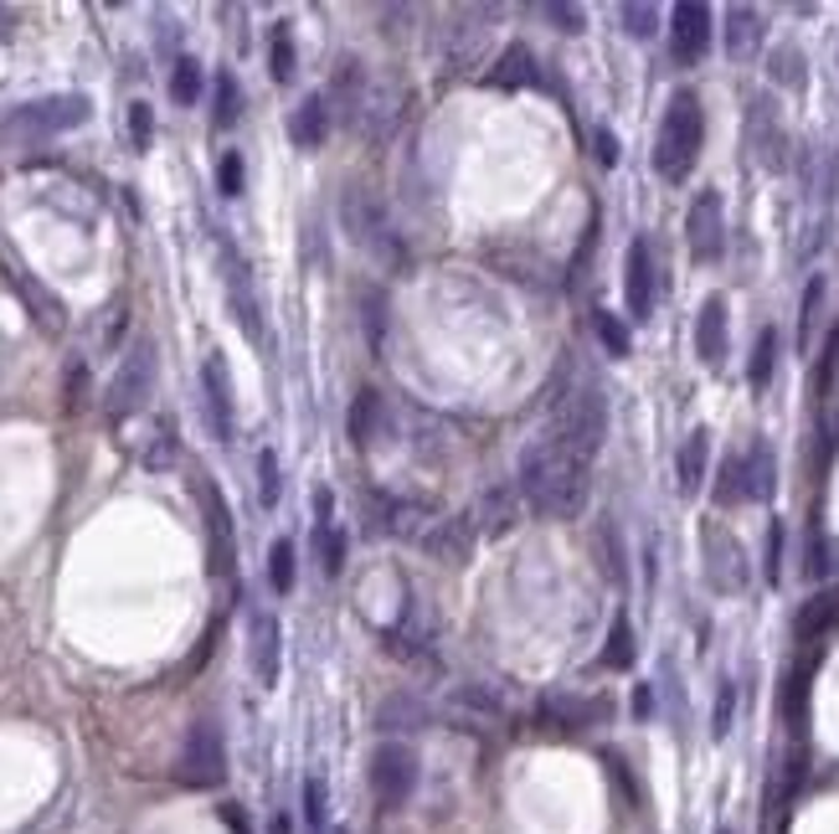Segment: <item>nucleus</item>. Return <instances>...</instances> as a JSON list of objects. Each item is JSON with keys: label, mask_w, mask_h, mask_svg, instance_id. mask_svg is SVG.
<instances>
[{"label": "nucleus", "mask_w": 839, "mask_h": 834, "mask_svg": "<svg viewBox=\"0 0 839 834\" xmlns=\"http://www.w3.org/2000/svg\"><path fill=\"white\" fill-rule=\"evenodd\" d=\"M515 489H521V505L530 515H541V521H577L587 495H592V464H583L577 453H566L551 433H541V438H530L521 448Z\"/></svg>", "instance_id": "obj_1"}, {"label": "nucleus", "mask_w": 839, "mask_h": 834, "mask_svg": "<svg viewBox=\"0 0 839 834\" xmlns=\"http://www.w3.org/2000/svg\"><path fill=\"white\" fill-rule=\"evenodd\" d=\"M705 145V109L696 88H675L669 103H664L660 135H654V171L669 186H685V175L696 171Z\"/></svg>", "instance_id": "obj_2"}, {"label": "nucleus", "mask_w": 839, "mask_h": 834, "mask_svg": "<svg viewBox=\"0 0 839 834\" xmlns=\"http://www.w3.org/2000/svg\"><path fill=\"white\" fill-rule=\"evenodd\" d=\"M340 227H346L351 242H361V248L372 252L376 263H387L391 273L408 269V242H402V233L391 227L387 207H381L366 186H351V191L340 196Z\"/></svg>", "instance_id": "obj_3"}, {"label": "nucleus", "mask_w": 839, "mask_h": 834, "mask_svg": "<svg viewBox=\"0 0 839 834\" xmlns=\"http://www.w3.org/2000/svg\"><path fill=\"white\" fill-rule=\"evenodd\" d=\"M551 438L566 448V453H577L583 464L598 459V448L608 438V397L598 387H583L562 397V408H556V423L547 427Z\"/></svg>", "instance_id": "obj_4"}, {"label": "nucleus", "mask_w": 839, "mask_h": 834, "mask_svg": "<svg viewBox=\"0 0 839 834\" xmlns=\"http://www.w3.org/2000/svg\"><path fill=\"white\" fill-rule=\"evenodd\" d=\"M155 371H160V356H155V340H145L139 335L135 346L124 350V361H118L114 382H109V397H103V412L124 423L129 412H139L150 402V391H155Z\"/></svg>", "instance_id": "obj_5"}, {"label": "nucleus", "mask_w": 839, "mask_h": 834, "mask_svg": "<svg viewBox=\"0 0 839 834\" xmlns=\"http://www.w3.org/2000/svg\"><path fill=\"white\" fill-rule=\"evenodd\" d=\"M88 114H93V103H88L83 94L37 98V103H21V109H11V119H5V135H11V139H58V135H67V129L88 124Z\"/></svg>", "instance_id": "obj_6"}, {"label": "nucleus", "mask_w": 839, "mask_h": 834, "mask_svg": "<svg viewBox=\"0 0 839 834\" xmlns=\"http://www.w3.org/2000/svg\"><path fill=\"white\" fill-rule=\"evenodd\" d=\"M701 562H705V583L722 598H737L752 583V567H747L742 542L726 531L722 521H701Z\"/></svg>", "instance_id": "obj_7"}, {"label": "nucleus", "mask_w": 839, "mask_h": 834, "mask_svg": "<svg viewBox=\"0 0 839 834\" xmlns=\"http://www.w3.org/2000/svg\"><path fill=\"white\" fill-rule=\"evenodd\" d=\"M176 777L186 788H216V783L227 777V742H222V726H216V721H196L191 732H186Z\"/></svg>", "instance_id": "obj_8"}, {"label": "nucleus", "mask_w": 839, "mask_h": 834, "mask_svg": "<svg viewBox=\"0 0 839 834\" xmlns=\"http://www.w3.org/2000/svg\"><path fill=\"white\" fill-rule=\"evenodd\" d=\"M372 794H376V804L381 809H402L412 794H417V752H412L408 742H381L372 752Z\"/></svg>", "instance_id": "obj_9"}, {"label": "nucleus", "mask_w": 839, "mask_h": 834, "mask_svg": "<svg viewBox=\"0 0 839 834\" xmlns=\"http://www.w3.org/2000/svg\"><path fill=\"white\" fill-rule=\"evenodd\" d=\"M222 278H227V304H233L242 335L253 346H263V304H258V289H253V269H248V258L233 242H222Z\"/></svg>", "instance_id": "obj_10"}, {"label": "nucleus", "mask_w": 839, "mask_h": 834, "mask_svg": "<svg viewBox=\"0 0 839 834\" xmlns=\"http://www.w3.org/2000/svg\"><path fill=\"white\" fill-rule=\"evenodd\" d=\"M711 5L701 0H680L675 11H669V52L680 67H696V62L711 52V41H716V26H711Z\"/></svg>", "instance_id": "obj_11"}, {"label": "nucleus", "mask_w": 839, "mask_h": 834, "mask_svg": "<svg viewBox=\"0 0 839 834\" xmlns=\"http://www.w3.org/2000/svg\"><path fill=\"white\" fill-rule=\"evenodd\" d=\"M624 304H628V320H649L654 304H660V273H654L649 237H634L624 252Z\"/></svg>", "instance_id": "obj_12"}, {"label": "nucleus", "mask_w": 839, "mask_h": 834, "mask_svg": "<svg viewBox=\"0 0 839 834\" xmlns=\"http://www.w3.org/2000/svg\"><path fill=\"white\" fill-rule=\"evenodd\" d=\"M685 242H690V258L696 263H716L726 252V216H722V196L701 191L685 212Z\"/></svg>", "instance_id": "obj_13"}, {"label": "nucleus", "mask_w": 839, "mask_h": 834, "mask_svg": "<svg viewBox=\"0 0 839 834\" xmlns=\"http://www.w3.org/2000/svg\"><path fill=\"white\" fill-rule=\"evenodd\" d=\"M464 521H468V531H474V542H500V536H510L515 521H521V489L515 485L485 489L479 500L468 505Z\"/></svg>", "instance_id": "obj_14"}, {"label": "nucleus", "mask_w": 839, "mask_h": 834, "mask_svg": "<svg viewBox=\"0 0 839 834\" xmlns=\"http://www.w3.org/2000/svg\"><path fill=\"white\" fill-rule=\"evenodd\" d=\"M248 664L263 690H274L284 675V628L268 608H253V619H248Z\"/></svg>", "instance_id": "obj_15"}, {"label": "nucleus", "mask_w": 839, "mask_h": 834, "mask_svg": "<svg viewBox=\"0 0 839 834\" xmlns=\"http://www.w3.org/2000/svg\"><path fill=\"white\" fill-rule=\"evenodd\" d=\"M201 397H206V423H212V438H216V444H233V438H237L233 376H227V361H222V356H206V361H201Z\"/></svg>", "instance_id": "obj_16"}, {"label": "nucleus", "mask_w": 839, "mask_h": 834, "mask_svg": "<svg viewBox=\"0 0 839 834\" xmlns=\"http://www.w3.org/2000/svg\"><path fill=\"white\" fill-rule=\"evenodd\" d=\"M443 717L459 721L464 732H479L489 721L505 717V700L494 685H479V680H464V685H453L449 696H443Z\"/></svg>", "instance_id": "obj_17"}, {"label": "nucleus", "mask_w": 839, "mask_h": 834, "mask_svg": "<svg viewBox=\"0 0 839 834\" xmlns=\"http://www.w3.org/2000/svg\"><path fill=\"white\" fill-rule=\"evenodd\" d=\"M747 139L757 150L762 171H782L788 165V135H782V119L767 98H752V114H747Z\"/></svg>", "instance_id": "obj_18"}, {"label": "nucleus", "mask_w": 839, "mask_h": 834, "mask_svg": "<svg viewBox=\"0 0 839 834\" xmlns=\"http://www.w3.org/2000/svg\"><path fill=\"white\" fill-rule=\"evenodd\" d=\"M536 711H541V721H547V726L583 732V726H592V721L608 717V696H572V690H547Z\"/></svg>", "instance_id": "obj_19"}, {"label": "nucleus", "mask_w": 839, "mask_h": 834, "mask_svg": "<svg viewBox=\"0 0 839 834\" xmlns=\"http://www.w3.org/2000/svg\"><path fill=\"white\" fill-rule=\"evenodd\" d=\"M696 356H701L711 371L726 366V299L722 294H711L696 314Z\"/></svg>", "instance_id": "obj_20"}, {"label": "nucleus", "mask_w": 839, "mask_h": 834, "mask_svg": "<svg viewBox=\"0 0 839 834\" xmlns=\"http://www.w3.org/2000/svg\"><path fill=\"white\" fill-rule=\"evenodd\" d=\"M330 98L325 94H310L299 98V109L289 114V139L299 145V150H320L325 145V135H330Z\"/></svg>", "instance_id": "obj_21"}, {"label": "nucleus", "mask_w": 839, "mask_h": 834, "mask_svg": "<svg viewBox=\"0 0 839 834\" xmlns=\"http://www.w3.org/2000/svg\"><path fill=\"white\" fill-rule=\"evenodd\" d=\"M757 47H762V16L752 5H731L726 11V58L747 62V58H757Z\"/></svg>", "instance_id": "obj_22"}, {"label": "nucleus", "mask_w": 839, "mask_h": 834, "mask_svg": "<svg viewBox=\"0 0 839 834\" xmlns=\"http://www.w3.org/2000/svg\"><path fill=\"white\" fill-rule=\"evenodd\" d=\"M381 418H387V397H381L376 387H361V391H355L351 418H346V433H351V444H355V448H372Z\"/></svg>", "instance_id": "obj_23"}, {"label": "nucleus", "mask_w": 839, "mask_h": 834, "mask_svg": "<svg viewBox=\"0 0 839 834\" xmlns=\"http://www.w3.org/2000/svg\"><path fill=\"white\" fill-rule=\"evenodd\" d=\"M705 464H711V433L696 427L680 444V459H675V474H680V495H696L705 485Z\"/></svg>", "instance_id": "obj_24"}, {"label": "nucleus", "mask_w": 839, "mask_h": 834, "mask_svg": "<svg viewBox=\"0 0 839 834\" xmlns=\"http://www.w3.org/2000/svg\"><path fill=\"white\" fill-rule=\"evenodd\" d=\"M489 83L494 88H536L541 73H536V58H530V47H505L494 67H489Z\"/></svg>", "instance_id": "obj_25"}, {"label": "nucleus", "mask_w": 839, "mask_h": 834, "mask_svg": "<svg viewBox=\"0 0 839 834\" xmlns=\"http://www.w3.org/2000/svg\"><path fill=\"white\" fill-rule=\"evenodd\" d=\"M468 542H474L468 521H438L428 536H423V551H428V557H438V562H464Z\"/></svg>", "instance_id": "obj_26"}, {"label": "nucleus", "mask_w": 839, "mask_h": 834, "mask_svg": "<svg viewBox=\"0 0 839 834\" xmlns=\"http://www.w3.org/2000/svg\"><path fill=\"white\" fill-rule=\"evenodd\" d=\"M376 726L381 732H417V726H428V706L417 696H387L381 706H376Z\"/></svg>", "instance_id": "obj_27"}, {"label": "nucleus", "mask_w": 839, "mask_h": 834, "mask_svg": "<svg viewBox=\"0 0 839 834\" xmlns=\"http://www.w3.org/2000/svg\"><path fill=\"white\" fill-rule=\"evenodd\" d=\"M835 623H839V598H835V593H824V598H809V602L799 608V619H793V634L809 644V639H819V634H829Z\"/></svg>", "instance_id": "obj_28"}, {"label": "nucleus", "mask_w": 839, "mask_h": 834, "mask_svg": "<svg viewBox=\"0 0 839 834\" xmlns=\"http://www.w3.org/2000/svg\"><path fill=\"white\" fill-rule=\"evenodd\" d=\"M778 489V464H773V448L752 444L747 448V500H767Z\"/></svg>", "instance_id": "obj_29"}, {"label": "nucleus", "mask_w": 839, "mask_h": 834, "mask_svg": "<svg viewBox=\"0 0 839 834\" xmlns=\"http://www.w3.org/2000/svg\"><path fill=\"white\" fill-rule=\"evenodd\" d=\"M314 546H320V567H325V577H340V572H346V551H351V536H346L335 521H320L314 525Z\"/></svg>", "instance_id": "obj_30"}, {"label": "nucleus", "mask_w": 839, "mask_h": 834, "mask_svg": "<svg viewBox=\"0 0 839 834\" xmlns=\"http://www.w3.org/2000/svg\"><path fill=\"white\" fill-rule=\"evenodd\" d=\"M592 335H598V346H603L613 361L634 356V335H628V325L613 310H592Z\"/></svg>", "instance_id": "obj_31"}, {"label": "nucleus", "mask_w": 839, "mask_h": 834, "mask_svg": "<svg viewBox=\"0 0 839 834\" xmlns=\"http://www.w3.org/2000/svg\"><path fill=\"white\" fill-rule=\"evenodd\" d=\"M293 67H299V52H293V26H289V21H274V32H268V73H274V83H289Z\"/></svg>", "instance_id": "obj_32"}, {"label": "nucleus", "mask_w": 839, "mask_h": 834, "mask_svg": "<svg viewBox=\"0 0 839 834\" xmlns=\"http://www.w3.org/2000/svg\"><path fill=\"white\" fill-rule=\"evenodd\" d=\"M767 78L782 83V88H803V83H809V73H803V52L793 47V41H782V47L767 52Z\"/></svg>", "instance_id": "obj_33"}, {"label": "nucleus", "mask_w": 839, "mask_h": 834, "mask_svg": "<svg viewBox=\"0 0 839 834\" xmlns=\"http://www.w3.org/2000/svg\"><path fill=\"white\" fill-rule=\"evenodd\" d=\"M773 366H778V331L767 325V331H757V346H752V366H747V382H752V391H767V382H773Z\"/></svg>", "instance_id": "obj_34"}, {"label": "nucleus", "mask_w": 839, "mask_h": 834, "mask_svg": "<svg viewBox=\"0 0 839 834\" xmlns=\"http://www.w3.org/2000/svg\"><path fill=\"white\" fill-rule=\"evenodd\" d=\"M212 124L216 129H233L237 119H242V88H237L233 73H216V88H212Z\"/></svg>", "instance_id": "obj_35"}, {"label": "nucleus", "mask_w": 839, "mask_h": 834, "mask_svg": "<svg viewBox=\"0 0 839 834\" xmlns=\"http://www.w3.org/2000/svg\"><path fill=\"white\" fill-rule=\"evenodd\" d=\"M716 505H742L747 500V453H731L716 474V489H711Z\"/></svg>", "instance_id": "obj_36"}, {"label": "nucleus", "mask_w": 839, "mask_h": 834, "mask_svg": "<svg viewBox=\"0 0 839 834\" xmlns=\"http://www.w3.org/2000/svg\"><path fill=\"white\" fill-rule=\"evenodd\" d=\"M634 623H628V613H618L613 619V628H608V649H603V664L608 670H634Z\"/></svg>", "instance_id": "obj_37"}, {"label": "nucleus", "mask_w": 839, "mask_h": 834, "mask_svg": "<svg viewBox=\"0 0 839 834\" xmlns=\"http://www.w3.org/2000/svg\"><path fill=\"white\" fill-rule=\"evenodd\" d=\"M201 500H206V515H212L216 557H222V567H227V546H233V515H227V500H222L212 485H201Z\"/></svg>", "instance_id": "obj_38"}, {"label": "nucleus", "mask_w": 839, "mask_h": 834, "mask_svg": "<svg viewBox=\"0 0 839 834\" xmlns=\"http://www.w3.org/2000/svg\"><path fill=\"white\" fill-rule=\"evenodd\" d=\"M819 314H824V278H809V289H803V304H799V346H803V350L814 346Z\"/></svg>", "instance_id": "obj_39"}, {"label": "nucleus", "mask_w": 839, "mask_h": 834, "mask_svg": "<svg viewBox=\"0 0 839 834\" xmlns=\"http://www.w3.org/2000/svg\"><path fill=\"white\" fill-rule=\"evenodd\" d=\"M201 62L196 58H176V73H171V98H176L180 109H191L196 98H201Z\"/></svg>", "instance_id": "obj_40"}, {"label": "nucleus", "mask_w": 839, "mask_h": 834, "mask_svg": "<svg viewBox=\"0 0 839 834\" xmlns=\"http://www.w3.org/2000/svg\"><path fill=\"white\" fill-rule=\"evenodd\" d=\"M278 495H284V474H278V453L274 448H263L258 453V505L263 510H274Z\"/></svg>", "instance_id": "obj_41"}, {"label": "nucleus", "mask_w": 839, "mask_h": 834, "mask_svg": "<svg viewBox=\"0 0 839 834\" xmlns=\"http://www.w3.org/2000/svg\"><path fill=\"white\" fill-rule=\"evenodd\" d=\"M361 320H366V340H372V350H381V335H387V294L361 289Z\"/></svg>", "instance_id": "obj_42"}, {"label": "nucleus", "mask_w": 839, "mask_h": 834, "mask_svg": "<svg viewBox=\"0 0 839 834\" xmlns=\"http://www.w3.org/2000/svg\"><path fill=\"white\" fill-rule=\"evenodd\" d=\"M268 583H274V593H293V542L289 536H278L268 546Z\"/></svg>", "instance_id": "obj_43"}, {"label": "nucleus", "mask_w": 839, "mask_h": 834, "mask_svg": "<svg viewBox=\"0 0 839 834\" xmlns=\"http://www.w3.org/2000/svg\"><path fill=\"white\" fill-rule=\"evenodd\" d=\"M242 186H248V165H242V155H237V150H222V160H216V191L227 196V201H237Z\"/></svg>", "instance_id": "obj_44"}, {"label": "nucleus", "mask_w": 839, "mask_h": 834, "mask_svg": "<svg viewBox=\"0 0 839 834\" xmlns=\"http://www.w3.org/2000/svg\"><path fill=\"white\" fill-rule=\"evenodd\" d=\"M325 819H330V788H325V777H304V824L320 834Z\"/></svg>", "instance_id": "obj_45"}, {"label": "nucleus", "mask_w": 839, "mask_h": 834, "mask_svg": "<svg viewBox=\"0 0 839 834\" xmlns=\"http://www.w3.org/2000/svg\"><path fill=\"white\" fill-rule=\"evenodd\" d=\"M129 145H135L139 155L155 145V109H150L145 98H135V103H129Z\"/></svg>", "instance_id": "obj_46"}, {"label": "nucleus", "mask_w": 839, "mask_h": 834, "mask_svg": "<svg viewBox=\"0 0 839 834\" xmlns=\"http://www.w3.org/2000/svg\"><path fill=\"white\" fill-rule=\"evenodd\" d=\"M541 16H547L562 37H583V32H587L583 5H572V0H551V5H541Z\"/></svg>", "instance_id": "obj_47"}, {"label": "nucleus", "mask_w": 839, "mask_h": 834, "mask_svg": "<svg viewBox=\"0 0 839 834\" xmlns=\"http://www.w3.org/2000/svg\"><path fill=\"white\" fill-rule=\"evenodd\" d=\"M618 16H624V32H628L634 41L660 37V5H624Z\"/></svg>", "instance_id": "obj_48"}, {"label": "nucleus", "mask_w": 839, "mask_h": 834, "mask_svg": "<svg viewBox=\"0 0 839 834\" xmlns=\"http://www.w3.org/2000/svg\"><path fill=\"white\" fill-rule=\"evenodd\" d=\"M598 557H603L608 577L624 587L628 583V562H624V542H618V531H613V525H603V536H598Z\"/></svg>", "instance_id": "obj_49"}, {"label": "nucleus", "mask_w": 839, "mask_h": 834, "mask_svg": "<svg viewBox=\"0 0 839 834\" xmlns=\"http://www.w3.org/2000/svg\"><path fill=\"white\" fill-rule=\"evenodd\" d=\"M176 459V427H171V418H160V433H155V448L145 453V464L150 469H165Z\"/></svg>", "instance_id": "obj_50"}, {"label": "nucleus", "mask_w": 839, "mask_h": 834, "mask_svg": "<svg viewBox=\"0 0 839 834\" xmlns=\"http://www.w3.org/2000/svg\"><path fill=\"white\" fill-rule=\"evenodd\" d=\"M731 711H737V685H731V680H722V696H716V717H711V732H716V737H726V732H731Z\"/></svg>", "instance_id": "obj_51"}, {"label": "nucleus", "mask_w": 839, "mask_h": 834, "mask_svg": "<svg viewBox=\"0 0 839 834\" xmlns=\"http://www.w3.org/2000/svg\"><path fill=\"white\" fill-rule=\"evenodd\" d=\"M592 155L603 160V165H618V135H613V129H603V124L592 129Z\"/></svg>", "instance_id": "obj_52"}, {"label": "nucleus", "mask_w": 839, "mask_h": 834, "mask_svg": "<svg viewBox=\"0 0 839 834\" xmlns=\"http://www.w3.org/2000/svg\"><path fill=\"white\" fill-rule=\"evenodd\" d=\"M778 557H782V525L773 521V525H767V583H778V577H782Z\"/></svg>", "instance_id": "obj_53"}, {"label": "nucleus", "mask_w": 839, "mask_h": 834, "mask_svg": "<svg viewBox=\"0 0 839 834\" xmlns=\"http://www.w3.org/2000/svg\"><path fill=\"white\" fill-rule=\"evenodd\" d=\"M485 32H489V26H464V41H485ZM449 58L464 67V62H468V47H449Z\"/></svg>", "instance_id": "obj_54"}, {"label": "nucleus", "mask_w": 839, "mask_h": 834, "mask_svg": "<svg viewBox=\"0 0 839 834\" xmlns=\"http://www.w3.org/2000/svg\"><path fill=\"white\" fill-rule=\"evenodd\" d=\"M222 819H227V830H233V834H253V830H248V819H242V809H237V804H227V809H222Z\"/></svg>", "instance_id": "obj_55"}, {"label": "nucleus", "mask_w": 839, "mask_h": 834, "mask_svg": "<svg viewBox=\"0 0 839 834\" xmlns=\"http://www.w3.org/2000/svg\"><path fill=\"white\" fill-rule=\"evenodd\" d=\"M634 711H639V717H649V711H654V690H649V685H639V690H634Z\"/></svg>", "instance_id": "obj_56"}, {"label": "nucleus", "mask_w": 839, "mask_h": 834, "mask_svg": "<svg viewBox=\"0 0 839 834\" xmlns=\"http://www.w3.org/2000/svg\"><path fill=\"white\" fill-rule=\"evenodd\" d=\"M11 37H16V11L0 5V41H11Z\"/></svg>", "instance_id": "obj_57"}, {"label": "nucleus", "mask_w": 839, "mask_h": 834, "mask_svg": "<svg viewBox=\"0 0 839 834\" xmlns=\"http://www.w3.org/2000/svg\"><path fill=\"white\" fill-rule=\"evenodd\" d=\"M268 834H293V819L289 814H274V819H268Z\"/></svg>", "instance_id": "obj_58"}, {"label": "nucleus", "mask_w": 839, "mask_h": 834, "mask_svg": "<svg viewBox=\"0 0 839 834\" xmlns=\"http://www.w3.org/2000/svg\"><path fill=\"white\" fill-rule=\"evenodd\" d=\"M335 834H340V830H335Z\"/></svg>", "instance_id": "obj_59"}, {"label": "nucleus", "mask_w": 839, "mask_h": 834, "mask_svg": "<svg viewBox=\"0 0 839 834\" xmlns=\"http://www.w3.org/2000/svg\"><path fill=\"white\" fill-rule=\"evenodd\" d=\"M722 834H726V830H722Z\"/></svg>", "instance_id": "obj_60"}]
</instances>
